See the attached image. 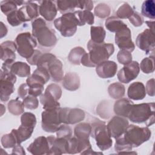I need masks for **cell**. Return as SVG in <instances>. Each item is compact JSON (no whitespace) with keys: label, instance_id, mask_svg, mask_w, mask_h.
Returning a JSON list of instances; mask_svg holds the SVG:
<instances>
[{"label":"cell","instance_id":"obj_1","mask_svg":"<svg viewBox=\"0 0 155 155\" xmlns=\"http://www.w3.org/2000/svg\"><path fill=\"white\" fill-rule=\"evenodd\" d=\"M32 35L37 39L39 44L45 48L54 47L58 41L53 30L50 28L41 18L35 19L31 23Z\"/></svg>","mask_w":155,"mask_h":155},{"label":"cell","instance_id":"obj_2","mask_svg":"<svg viewBox=\"0 0 155 155\" xmlns=\"http://www.w3.org/2000/svg\"><path fill=\"white\" fill-rule=\"evenodd\" d=\"M154 102L133 104L127 117L133 122L145 123L148 127L154 123Z\"/></svg>","mask_w":155,"mask_h":155},{"label":"cell","instance_id":"obj_3","mask_svg":"<svg viewBox=\"0 0 155 155\" xmlns=\"http://www.w3.org/2000/svg\"><path fill=\"white\" fill-rule=\"evenodd\" d=\"M37 67H42L47 70L54 82H60L64 78L62 62L51 53L41 54L36 64Z\"/></svg>","mask_w":155,"mask_h":155},{"label":"cell","instance_id":"obj_4","mask_svg":"<svg viewBox=\"0 0 155 155\" xmlns=\"http://www.w3.org/2000/svg\"><path fill=\"white\" fill-rule=\"evenodd\" d=\"M87 47L89 51V59L94 67L102 62L108 61L114 51V45L110 43H96L90 40Z\"/></svg>","mask_w":155,"mask_h":155},{"label":"cell","instance_id":"obj_5","mask_svg":"<svg viewBox=\"0 0 155 155\" xmlns=\"http://www.w3.org/2000/svg\"><path fill=\"white\" fill-rule=\"evenodd\" d=\"M21 125L18 129H13L11 131L15 136L18 144H21L31 137L36 124V118L34 114L25 112L21 116Z\"/></svg>","mask_w":155,"mask_h":155},{"label":"cell","instance_id":"obj_6","mask_svg":"<svg viewBox=\"0 0 155 155\" xmlns=\"http://www.w3.org/2000/svg\"><path fill=\"white\" fill-rule=\"evenodd\" d=\"M151 132L148 127H140L134 125H128L124 133V138L133 148L138 147L151 137Z\"/></svg>","mask_w":155,"mask_h":155},{"label":"cell","instance_id":"obj_7","mask_svg":"<svg viewBox=\"0 0 155 155\" xmlns=\"http://www.w3.org/2000/svg\"><path fill=\"white\" fill-rule=\"evenodd\" d=\"M54 25L62 36L70 37L76 32L79 22L73 12L63 14L61 17L56 19L54 21Z\"/></svg>","mask_w":155,"mask_h":155},{"label":"cell","instance_id":"obj_8","mask_svg":"<svg viewBox=\"0 0 155 155\" xmlns=\"http://www.w3.org/2000/svg\"><path fill=\"white\" fill-rule=\"evenodd\" d=\"M91 136L96 140L98 148L104 151L109 149L113 144V140L110 136L105 124L97 121L91 124Z\"/></svg>","mask_w":155,"mask_h":155},{"label":"cell","instance_id":"obj_9","mask_svg":"<svg viewBox=\"0 0 155 155\" xmlns=\"http://www.w3.org/2000/svg\"><path fill=\"white\" fill-rule=\"evenodd\" d=\"M15 43L18 54L26 59L32 56L37 46L36 38L29 32H24L18 35L15 39Z\"/></svg>","mask_w":155,"mask_h":155},{"label":"cell","instance_id":"obj_10","mask_svg":"<svg viewBox=\"0 0 155 155\" xmlns=\"http://www.w3.org/2000/svg\"><path fill=\"white\" fill-rule=\"evenodd\" d=\"M61 107L44 110L42 113V128L46 132H56L61 122L59 117V110Z\"/></svg>","mask_w":155,"mask_h":155},{"label":"cell","instance_id":"obj_11","mask_svg":"<svg viewBox=\"0 0 155 155\" xmlns=\"http://www.w3.org/2000/svg\"><path fill=\"white\" fill-rule=\"evenodd\" d=\"M16 81V77L15 74L8 70L1 69L0 99L2 102L7 101L10 95L14 92V84Z\"/></svg>","mask_w":155,"mask_h":155},{"label":"cell","instance_id":"obj_12","mask_svg":"<svg viewBox=\"0 0 155 155\" xmlns=\"http://www.w3.org/2000/svg\"><path fill=\"white\" fill-rule=\"evenodd\" d=\"M136 44L139 48L144 51L146 54H154L155 47L154 31L150 28L144 30L137 35Z\"/></svg>","mask_w":155,"mask_h":155},{"label":"cell","instance_id":"obj_13","mask_svg":"<svg viewBox=\"0 0 155 155\" xmlns=\"http://www.w3.org/2000/svg\"><path fill=\"white\" fill-rule=\"evenodd\" d=\"M59 117L61 123L74 124L84 119L85 113L79 108H60Z\"/></svg>","mask_w":155,"mask_h":155},{"label":"cell","instance_id":"obj_14","mask_svg":"<svg viewBox=\"0 0 155 155\" xmlns=\"http://www.w3.org/2000/svg\"><path fill=\"white\" fill-rule=\"evenodd\" d=\"M128 125V121L125 117L117 115L109 121L107 128L111 137L117 139L124 134Z\"/></svg>","mask_w":155,"mask_h":155},{"label":"cell","instance_id":"obj_15","mask_svg":"<svg viewBox=\"0 0 155 155\" xmlns=\"http://www.w3.org/2000/svg\"><path fill=\"white\" fill-rule=\"evenodd\" d=\"M140 71L139 64L135 61L124 65L117 74V78L120 82L128 84L137 78Z\"/></svg>","mask_w":155,"mask_h":155},{"label":"cell","instance_id":"obj_16","mask_svg":"<svg viewBox=\"0 0 155 155\" xmlns=\"http://www.w3.org/2000/svg\"><path fill=\"white\" fill-rule=\"evenodd\" d=\"M115 42L120 50H127L130 53L135 48V45L131 39V30L128 27L116 33Z\"/></svg>","mask_w":155,"mask_h":155},{"label":"cell","instance_id":"obj_17","mask_svg":"<svg viewBox=\"0 0 155 155\" xmlns=\"http://www.w3.org/2000/svg\"><path fill=\"white\" fill-rule=\"evenodd\" d=\"M1 69L11 71L15 75L19 77H27L30 74V67L25 62H15V60L8 59L2 64Z\"/></svg>","mask_w":155,"mask_h":155},{"label":"cell","instance_id":"obj_18","mask_svg":"<svg viewBox=\"0 0 155 155\" xmlns=\"http://www.w3.org/2000/svg\"><path fill=\"white\" fill-rule=\"evenodd\" d=\"M39 13L38 5L31 1L26 2L24 6L17 10L18 16L22 23L35 20L39 16Z\"/></svg>","mask_w":155,"mask_h":155},{"label":"cell","instance_id":"obj_19","mask_svg":"<svg viewBox=\"0 0 155 155\" xmlns=\"http://www.w3.org/2000/svg\"><path fill=\"white\" fill-rule=\"evenodd\" d=\"M50 145V150L47 154H67L68 151V139L56 137L53 136L47 137Z\"/></svg>","mask_w":155,"mask_h":155},{"label":"cell","instance_id":"obj_20","mask_svg":"<svg viewBox=\"0 0 155 155\" xmlns=\"http://www.w3.org/2000/svg\"><path fill=\"white\" fill-rule=\"evenodd\" d=\"M49 150L50 145L48 139L42 136L36 137L27 147L28 151L33 155L47 154Z\"/></svg>","mask_w":155,"mask_h":155},{"label":"cell","instance_id":"obj_21","mask_svg":"<svg viewBox=\"0 0 155 155\" xmlns=\"http://www.w3.org/2000/svg\"><path fill=\"white\" fill-rule=\"evenodd\" d=\"M117 70L116 63L112 61H106L96 65V71L101 78H111L115 76Z\"/></svg>","mask_w":155,"mask_h":155},{"label":"cell","instance_id":"obj_22","mask_svg":"<svg viewBox=\"0 0 155 155\" xmlns=\"http://www.w3.org/2000/svg\"><path fill=\"white\" fill-rule=\"evenodd\" d=\"M39 12L45 20L51 21L56 17L58 9L54 2L51 1H42L40 2Z\"/></svg>","mask_w":155,"mask_h":155},{"label":"cell","instance_id":"obj_23","mask_svg":"<svg viewBox=\"0 0 155 155\" xmlns=\"http://www.w3.org/2000/svg\"><path fill=\"white\" fill-rule=\"evenodd\" d=\"M128 97L133 100H142L146 96L145 87L143 83L135 82L131 84L127 91Z\"/></svg>","mask_w":155,"mask_h":155},{"label":"cell","instance_id":"obj_24","mask_svg":"<svg viewBox=\"0 0 155 155\" xmlns=\"http://www.w3.org/2000/svg\"><path fill=\"white\" fill-rule=\"evenodd\" d=\"M17 50L16 43L12 41H6L1 44V59L2 61L8 59L15 60V51Z\"/></svg>","mask_w":155,"mask_h":155},{"label":"cell","instance_id":"obj_25","mask_svg":"<svg viewBox=\"0 0 155 155\" xmlns=\"http://www.w3.org/2000/svg\"><path fill=\"white\" fill-rule=\"evenodd\" d=\"M133 102L127 98H122L117 101L114 104L113 110L114 113L120 116L127 117Z\"/></svg>","mask_w":155,"mask_h":155},{"label":"cell","instance_id":"obj_26","mask_svg":"<svg viewBox=\"0 0 155 155\" xmlns=\"http://www.w3.org/2000/svg\"><path fill=\"white\" fill-rule=\"evenodd\" d=\"M58 99L48 90H45V92L41 95L40 102L43 105L44 110L55 108L60 107V104L58 102Z\"/></svg>","mask_w":155,"mask_h":155},{"label":"cell","instance_id":"obj_27","mask_svg":"<svg viewBox=\"0 0 155 155\" xmlns=\"http://www.w3.org/2000/svg\"><path fill=\"white\" fill-rule=\"evenodd\" d=\"M63 87L68 90L74 91L80 86V79L78 74L73 72L67 73L62 79Z\"/></svg>","mask_w":155,"mask_h":155},{"label":"cell","instance_id":"obj_28","mask_svg":"<svg viewBox=\"0 0 155 155\" xmlns=\"http://www.w3.org/2000/svg\"><path fill=\"white\" fill-rule=\"evenodd\" d=\"M105 25L108 30L115 33L127 27V24H125L121 19L114 16L106 19Z\"/></svg>","mask_w":155,"mask_h":155},{"label":"cell","instance_id":"obj_29","mask_svg":"<svg viewBox=\"0 0 155 155\" xmlns=\"http://www.w3.org/2000/svg\"><path fill=\"white\" fill-rule=\"evenodd\" d=\"M91 126L88 123L82 122L78 124L74 129V137L79 139H88L90 136Z\"/></svg>","mask_w":155,"mask_h":155},{"label":"cell","instance_id":"obj_30","mask_svg":"<svg viewBox=\"0 0 155 155\" xmlns=\"http://www.w3.org/2000/svg\"><path fill=\"white\" fill-rule=\"evenodd\" d=\"M79 22V26L84 25L85 24L92 25L94 22V15L91 11L76 10L74 11Z\"/></svg>","mask_w":155,"mask_h":155},{"label":"cell","instance_id":"obj_31","mask_svg":"<svg viewBox=\"0 0 155 155\" xmlns=\"http://www.w3.org/2000/svg\"><path fill=\"white\" fill-rule=\"evenodd\" d=\"M57 9L61 13L73 12L77 8V0H62L56 1Z\"/></svg>","mask_w":155,"mask_h":155},{"label":"cell","instance_id":"obj_32","mask_svg":"<svg viewBox=\"0 0 155 155\" xmlns=\"http://www.w3.org/2000/svg\"><path fill=\"white\" fill-rule=\"evenodd\" d=\"M91 40L96 43L104 42L106 35V31L102 26H91Z\"/></svg>","mask_w":155,"mask_h":155},{"label":"cell","instance_id":"obj_33","mask_svg":"<svg viewBox=\"0 0 155 155\" xmlns=\"http://www.w3.org/2000/svg\"><path fill=\"white\" fill-rule=\"evenodd\" d=\"M141 13L143 16L149 19L155 18V3L153 0L145 1L141 7Z\"/></svg>","mask_w":155,"mask_h":155},{"label":"cell","instance_id":"obj_34","mask_svg":"<svg viewBox=\"0 0 155 155\" xmlns=\"http://www.w3.org/2000/svg\"><path fill=\"white\" fill-rule=\"evenodd\" d=\"M109 95L113 99H119L125 94V87L119 82H114L108 88Z\"/></svg>","mask_w":155,"mask_h":155},{"label":"cell","instance_id":"obj_35","mask_svg":"<svg viewBox=\"0 0 155 155\" xmlns=\"http://www.w3.org/2000/svg\"><path fill=\"white\" fill-rule=\"evenodd\" d=\"M85 53V50L82 47H76L70 51L68 56V59L72 64L79 65L81 59Z\"/></svg>","mask_w":155,"mask_h":155},{"label":"cell","instance_id":"obj_36","mask_svg":"<svg viewBox=\"0 0 155 155\" xmlns=\"http://www.w3.org/2000/svg\"><path fill=\"white\" fill-rule=\"evenodd\" d=\"M24 107L23 102L18 100V98L11 100L8 103V111L14 115H19L24 113Z\"/></svg>","mask_w":155,"mask_h":155},{"label":"cell","instance_id":"obj_37","mask_svg":"<svg viewBox=\"0 0 155 155\" xmlns=\"http://www.w3.org/2000/svg\"><path fill=\"white\" fill-rule=\"evenodd\" d=\"M140 70L146 74L151 73L154 71V57L151 56L143 59L139 65Z\"/></svg>","mask_w":155,"mask_h":155},{"label":"cell","instance_id":"obj_38","mask_svg":"<svg viewBox=\"0 0 155 155\" xmlns=\"http://www.w3.org/2000/svg\"><path fill=\"white\" fill-rule=\"evenodd\" d=\"M115 151L119 153L122 154L127 151H130L132 150L133 147L130 145L124 138L123 136H120L116 139V143L114 145Z\"/></svg>","mask_w":155,"mask_h":155},{"label":"cell","instance_id":"obj_39","mask_svg":"<svg viewBox=\"0 0 155 155\" xmlns=\"http://www.w3.org/2000/svg\"><path fill=\"white\" fill-rule=\"evenodd\" d=\"M134 12V10L128 4L124 3L118 8L116 15L119 19H126L129 18Z\"/></svg>","mask_w":155,"mask_h":155},{"label":"cell","instance_id":"obj_40","mask_svg":"<svg viewBox=\"0 0 155 155\" xmlns=\"http://www.w3.org/2000/svg\"><path fill=\"white\" fill-rule=\"evenodd\" d=\"M1 142L3 147H4L5 148H12L18 145L15 136L12 132L8 134L3 135L1 137Z\"/></svg>","mask_w":155,"mask_h":155},{"label":"cell","instance_id":"obj_41","mask_svg":"<svg viewBox=\"0 0 155 155\" xmlns=\"http://www.w3.org/2000/svg\"><path fill=\"white\" fill-rule=\"evenodd\" d=\"M1 12L5 15L17 10V4L15 1H2L1 2Z\"/></svg>","mask_w":155,"mask_h":155},{"label":"cell","instance_id":"obj_42","mask_svg":"<svg viewBox=\"0 0 155 155\" xmlns=\"http://www.w3.org/2000/svg\"><path fill=\"white\" fill-rule=\"evenodd\" d=\"M110 7L106 4H99L94 9V14L100 18H105L110 14Z\"/></svg>","mask_w":155,"mask_h":155},{"label":"cell","instance_id":"obj_43","mask_svg":"<svg viewBox=\"0 0 155 155\" xmlns=\"http://www.w3.org/2000/svg\"><path fill=\"white\" fill-rule=\"evenodd\" d=\"M56 135L58 137L69 139L72 135L71 128L67 124L61 125L56 131Z\"/></svg>","mask_w":155,"mask_h":155},{"label":"cell","instance_id":"obj_44","mask_svg":"<svg viewBox=\"0 0 155 155\" xmlns=\"http://www.w3.org/2000/svg\"><path fill=\"white\" fill-rule=\"evenodd\" d=\"M28 86V95L33 96H40L44 91V85L39 83H32L27 84Z\"/></svg>","mask_w":155,"mask_h":155},{"label":"cell","instance_id":"obj_45","mask_svg":"<svg viewBox=\"0 0 155 155\" xmlns=\"http://www.w3.org/2000/svg\"><path fill=\"white\" fill-rule=\"evenodd\" d=\"M117 59L120 64L126 65L132 61V55L130 52L121 50L117 54Z\"/></svg>","mask_w":155,"mask_h":155},{"label":"cell","instance_id":"obj_46","mask_svg":"<svg viewBox=\"0 0 155 155\" xmlns=\"http://www.w3.org/2000/svg\"><path fill=\"white\" fill-rule=\"evenodd\" d=\"M23 104L24 107L30 110H35L38 108L39 101L36 97L28 95L23 99Z\"/></svg>","mask_w":155,"mask_h":155},{"label":"cell","instance_id":"obj_47","mask_svg":"<svg viewBox=\"0 0 155 155\" xmlns=\"http://www.w3.org/2000/svg\"><path fill=\"white\" fill-rule=\"evenodd\" d=\"M128 19L129 21L135 27H139L143 23V18L137 12H134Z\"/></svg>","mask_w":155,"mask_h":155},{"label":"cell","instance_id":"obj_48","mask_svg":"<svg viewBox=\"0 0 155 155\" xmlns=\"http://www.w3.org/2000/svg\"><path fill=\"white\" fill-rule=\"evenodd\" d=\"M17 10L14 11V12L10 13V14H8L7 16V19L8 22L12 26H13V27L18 26V25H19L22 24V22H21V21L19 20V18L18 16Z\"/></svg>","mask_w":155,"mask_h":155},{"label":"cell","instance_id":"obj_49","mask_svg":"<svg viewBox=\"0 0 155 155\" xmlns=\"http://www.w3.org/2000/svg\"><path fill=\"white\" fill-rule=\"evenodd\" d=\"M77 8L81 10L91 11L93 8V2L91 1L77 0Z\"/></svg>","mask_w":155,"mask_h":155},{"label":"cell","instance_id":"obj_50","mask_svg":"<svg viewBox=\"0 0 155 155\" xmlns=\"http://www.w3.org/2000/svg\"><path fill=\"white\" fill-rule=\"evenodd\" d=\"M18 94L20 98L24 99L28 94V86L27 83L22 84L18 88Z\"/></svg>","mask_w":155,"mask_h":155},{"label":"cell","instance_id":"obj_51","mask_svg":"<svg viewBox=\"0 0 155 155\" xmlns=\"http://www.w3.org/2000/svg\"><path fill=\"white\" fill-rule=\"evenodd\" d=\"M146 92L147 94L150 96H154L155 94L154 91V79H151L149 80L147 84L145 87Z\"/></svg>","mask_w":155,"mask_h":155},{"label":"cell","instance_id":"obj_52","mask_svg":"<svg viewBox=\"0 0 155 155\" xmlns=\"http://www.w3.org/2000/svg\"><path fill=\"white\" fill-rule=\"evenodd\" d=\"M41 54H42V53L39 50L35 49L32 56L30 58H29L28 59H27V62L32 65H36L38 58H39V56H41Z\"/></svg>","mask_w":155,"mask_h":155},{"label":"cell","instance_id":"obj_53","mask_svg":"<svg viewBox=\"0 0 155 155\" xmlns=\"http://www.w3.org/2000/svg\"><path fill=\"white\" fill-rule=\"evenodd\" d=\"M81 64L83 65L88 67H94V65L91 63L90 61L89 57H88V53H85L82 57L81 59Z\"/></svg>","mask_w":155,"mask_h":155},{"label":"cell","instance_id":"obj_54","mask_svg":"<svg viewBox=\"0 0 155 155\" xmlns=\"http://www.w3.org/2000/svg\"><path fill=\"white\" fill-rule=\"evenodd\" d=\"M12 154H25V152L22 146L20 144H18L13 147L12 150Z\"/></svg>","mask_w":155,"mask_h":155},{"label":"cell","instance_id":"obj_55","mask_svg":"<svg viewBox=\"0 0 155 155\" xmlns=\"http://www.w3.org/2000/svg\"><path fill=\"white\" fill-rule=\"evenodd\" d=\"M145 23L149 27L150 29L152 31H154V21H145Z\"/></svg>","mask_w":155,"mask_h":155}]
</instances>
